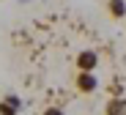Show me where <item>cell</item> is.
Listing matches in <instances>:
<instances>
[{
    "label": "cell",
    "instance_id": "cell-6",
    "mask_svg": "<svg viewBox=\"0 0 126 115\" xmlns=\"http://www.w3.org/2000/svg\"><path fill=\"white\" fill-rule=\"evenodd\" d=\"M107 93H110V96H123V88H121V80H112V82L107 85Z\"/></svg>",
    "mask_w": 126,
    "mask_h": 115
},
{
    "label": "cell",
    "instance_id": "cell-4",
    "mask_svg": "<svg viewBox=\"0 0 126 115\" xmlns=\"http://www.w3.org/2000/svg\"><path fill=\"white\" fill-rule=\"evenodd\" d=\"M104 115H126V99L123 96H110L104 104Z\"/></svg>",
    "mask_w": 126,
    "mask_h": 115
},
{
    "label": "cell",
    "instance_id": "cell-5",
    "mask_svg": "<svg viewBox=\"0 0 126 115\" xmlns=\"http://www.w3.org/2000/svg\"><path fill=\"white\" fill-rule=\"evenodd\" d=\"M107 14L110 19H126V0H107Z\"/></svg>",
    "mask_w": 126,
    "mask_h": 115
},
{
    "label": "cell",
    "instance_id": "cell-7",
    "mask_svg": "<svg viewBox=\"0 0 126 115\" xmlns=\"http://www.w3.org/2000/svg\"><path fill=\"white\" fill-rule=\"evenodd\" d=\"M41 115H66V112H63L60 107H47V110L41 112Z\"/></svg>",
    "mask_w": 126,
    "mask_h": 115
},
{
    "label": "cell",
    "instance_id": "cell-2",
    "mask_svg": "<svg viewBox=\"0 0 126 115\" xmlns=\"http://www.w3.org/2000/svg\"><path fill=\"white\" fill-rule=\"evenodd\" d=\"M74 66H77V71H96L99 68V52L96 49H79L77 58H74Z\"/></svg>",
    "mask_w": 126,
    "mask_h": 115
},
{
    "label": "cell",
    "instance_id": "cell-1",
    "mask_svg": "<svg viewBox=\"0 0 126 115\" xmlns=\"http://www.w3.org/2000/svg\"><path fill=\"white\" fill-rule=\"evenodd\" d=\"M74 88H77V93H82V96L96 93V90H99V77H96V71H77Z\"/></svg>",
    "mask_w": 126,
    "mask_h": 115
},
{
    "label": "cell",
    "instance_id": "cell-3",
    "mask_svg": "<svg viewBox=\"0 0 126 115\" xmlns=\"http://www.w3.org/2000/svg\"><path fill=\"white\" fill-rule=\"evenodd\" d=\"M19 110H22V99L8 93L6 99H0V115H19Z\"/></svg>",
    "mask_w": 126,
    "mask_h": 115
}]
</instances>
